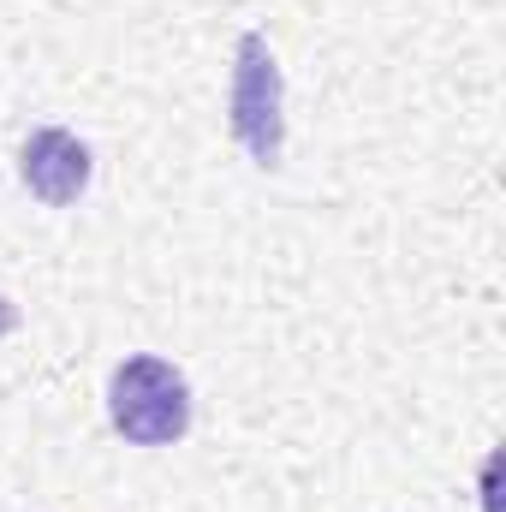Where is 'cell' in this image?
<instances>
[{
	"label": "cell",
	"mask_w": 506,
	"mask_h": 512,
	"mask_svg": "<svg viewBox=\"0 0 506 512\" xmlns=\"http://www.w3.org/2000/svg\"><path fill=\"white\" fill-rule=\"evenodd\" d=\"M12 328H18V304H12V298H0V340H6Z\"/></svg>",
	"instance_id": "277c9868"
},
{
	"label": "cell",
	"mask_w": 506,
	"mask_h": 512,
	"mask_svg": "<svg viewBox=\"0 0 506 512\" xmlns=\"http://www.w3.org/2000/svg\"><path fill=\"white\" fill-rule=\"evenodd\" d=\"M227 126L239 137V149L256 167H280V143H286V120H280V66L262 30H245L233 48V90H227Z\"/></svg>",
	"instance_id": "7a4b0ae2"
},
{
	"label": "cell",
	"mask_w": 506,
	"mask_h": 512,
	"mask_svg": "<svg viewBox=\"0 0 506 512\" xmlns=\"http://www.w3.org/2000/svg\"><path fill=\"white\" fill-rule=\"evenodd\" d=\"M18 173H24L30 197H42L48 209H66V203H78V191L90 185V149H84L72 131L42 126V131L24 137V149H18Z\"/></svg>",
	"instance_id": "3957f363"
},
{
	"label": "cell",
	"mask_w": 506,
	"mask_h": 512,
	"mask_svg": "<svg viewBox=\"0 0 506 512\" xmlns=\"http://www.w3.org/2000/svg\"><path fill=\"white\" fill-rule=\"evenodd\" d=\"M108 417L131 447H173L191 429V387L161 358H126L108 382Z\"/></svg>",
	"instance_id": "6da1fadb"
}]
</instances>
